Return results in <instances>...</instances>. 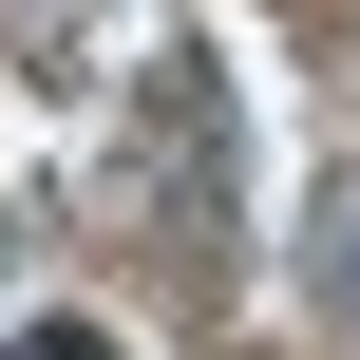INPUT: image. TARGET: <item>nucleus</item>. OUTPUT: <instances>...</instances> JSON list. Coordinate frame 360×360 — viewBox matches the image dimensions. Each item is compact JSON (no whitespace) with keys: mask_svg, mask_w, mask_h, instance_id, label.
Segmentation results:
<instances>
[{"mask_svg":"<svg viewBox=\"0 0 360 360\" xmlns=\"http://www.w3.org/2000/svg\"><path fill=\"white\" fill-rule=\"evenodd\" d=\"M0 360H114V323H19Z\"/></svg>","mask_w":360,"mask_h":360,"instance_id":"1","label":"nucleus"}]
</instances>
